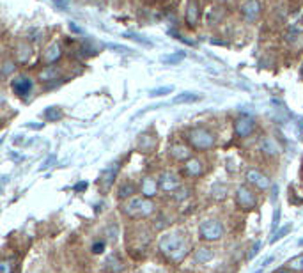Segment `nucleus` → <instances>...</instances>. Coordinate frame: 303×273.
<instances>
[{
    "mask_svg": "<svg viewBox=\"0 0 303 273\" xmlns=\"http://www.w3.org/2000/svg\"><path fill=\"white\" fill-rule=\"evenodd\" d=\"M186 20L190 25H195L199 20V4L197 2H188V9H186Z\"/></svg>",
    "mask_w": 303,
    "mask_h": 273,
    "instance_id": "nucleus-16",
    "label": "nucleus"
},
{
    "mask_svg": "<svg viewBox=\"0 0 303 273\" xmlns=\"http://www.w3.org/2000/svg\"><path fill=\"white\" fill-rule=\"evenodd\" d=\"M61 53H62L61 47H59L57 43H51L50 47L45 50V60H47V62H55V60L61 57Z\"/></svg>",
    "mask_w": 303,
    "mask_h": 273,
    "instance_id": "nucleus-15",
    "label": "nucleus"
},
{
    "mask_svg": "<svg viewBox=\"0 0 303 273\" xmlns=\"http://www.w3.org/2000/svg\"><path fill=\"white\" fill-rule=\"evenodd\" d=\"M154 142H156V140H154L153 137H149V135H140L139 148L142 149V151H151L153 146H154Z\"/></svg>",
    "mask_w": 303,
    "mask_h": 273,
    "instance_id": "nucleus-19",
    "label": "nucleus"
},
{
    "mask_svg": "<svg viewBox=\"0 0 303 273\" xmlns=\"http://www.w3.org/2000/svg\"><path fill=\"white\" fill-rule=\"evenodd\" d=\"M57 76H59V71L55 68H48L41 73V80H57Z\"/></svg>",
    "mask_w": 303,
    "mask_h": 273,
    "instance_id": "nucleus-26",
    "label": "nucleus"
},
{
    "mask_svg": "<svg viewBox=\"0 0 303 273\" xmlns=\"http://www.w3.org/2000/svg\"><path fill=\"white\" fill-rule=\"evenodd\" d=\"M170 154H172L176 160H185V158L190 156V151H188V148L181 146V144H176V146L170 148Z\"/></svg>",
    "mask_w": 303,
    "mask_h": 273,
    "instance_id": "nucleus-17",
    "label": "nucleus"
},
{
    "mask_svg": "<svg viewBox=\"0 0 303 273\" xmlns=\"http://www.w3.org/2000/svg\"><path fill=\"white\" fill-rule=\"evenodd\" d=\"M247 179L250 185H254L256 188H259V190H268L271 186L270 177L266 176V174H262L261 171H257V169H250V171L247 172Z\"/></svg>",
    "mask_w": 303,
    "mask_h": 273,
    "instance_id": "nucleus-6",
    "label": "nucleus"
},
{
    "mask_svg": "<svg viewBox=\"0 0 303 273\" xmlns=\"http://www.w3.org/2000/svg\"><path fill=\"white\" fill-rule=\"evenodd\" d=\"M133 194H135V188H133V185H128V183H124V185L119 188V197H121V199L131 197Z\"/></svg>",
    "mask_w": 303,
    "mask_h": 273,
    "instance_id": "nucleus-24",
    "label": "nucleus"
},
{
    "mask_svg": "<svg viewBox=\"0 0 303 273\" xmlns=\"http://www.w3.org/2000/svg\"><path fill=\"white\" fill-rule=\"evenodd\" d=\"M70 30H73V32H76V34L82 32V28H80L78 25H75V24H70Z\"/></svg>",
    "mask_w": 303,
    "mask_h": 273,
    "instance_id": "nucleus-38",
    "label": "nucleus"
},
{
    "mask_svg": "<svg viewBox=\"0 0 303 273\" xmlns=\"http://www.w3.org/2000/svg\"><path fill=\"white\" fill-rule=\"evenodd\" d=\"M53 162H55V156H50V158L47 160V162H45L41 167H39V171H47V169H50L51 163H53Z\"/></svg>",
    "mask_w": 303,
    "mask_h": 273,
    "instance_id": "nucleus-33",
    "label": "nucleus"
},
{
    "mask_svg": "<svg viewBox=\"0 0 303 273\" xmlns=\"http://www.w3.org/2000/svg\"><path fill=\"white\" fill-rule=\"evenodd\" d=\"M287 268L293 270V272H303V255H298L287 263Z\"/></svg>",
    "mask_w": 303,
    "mask_h": 273,
    "instance_id": "nucleus-22",
    "label": "nucleus"
},
{
    "mask_svg": "<svg viewBox=\"0 0 303 273\" xmlns=\"http://www.w3.org/2000/svg\"><path fill=\"white\" fill-rule=\"evenodd\" d=\"M174 93V85H163V87H158V89H153L149 93L151 98H162V96H167V94H172Z\"/></svg>",
    "mask_w": 303,
    "mask_h": 273,
    "instance_id": "nucleus-20",
    "label": "nucleus"
},
{
    "mask_svg": "<svg viewBox=\"0 0 303 273\" xmlns=\"http://www.w3.org/2000/svg\"><path fill=\"white\" fill-rule=\"evenodd\" d=\"M241 14L247 22H256L261 14V2L259 0H245L241 4Z\"/></svg>",
    "mask_w": 303,
    "mask_h": 273,
    "instance_id": "nucleus-7",
    "label": "nucleus"
},
{
    "mask_svg": "<svg viewBox=\"0 0 303 273\" xmlns=\"http://www.w3.org/2000/svg\"><path fill=\"white\" fill-rule=\"evenodd\" d=\"M45 119H47V121H59V119H62L61 107H48L47 110H45Z\"/></svg>",
    "mask_w": 303,
    "mask_h": 273,
    "instance_id": "nucleus-18",
    "label": "nucleus"
},
{
    "mask_svg": "<svg viewBox=\"0 0 303 273\" xmlns=\"http://www.w3.org/2000/svg\"><path fill=\"white\" fill-rule=\"evenodd\" d=\"M158 247L168 259H172V261H181L183 257L190 252L186 234H183L181 231L165 232L163 236L160 238Z\"/></svg>",
    "mask_w": 303,
    "mask_h": 273,
    "instance_id": "nucleus-1",
    "label": "nucleus"
},
{
    "mask_svg": "<svg viewBox=\"0 0 303 273\" xmlns=\"http://www.w3.org/2000/svg\"><path fill=\"white\" fill-rule=\"evenodd\" d=\"M185 172L188 176H199L204 172V165L199 158H188L186 163H185Z\"/></svg>",
    "mask_w": 303,
    "mask_h": 273,
    "instance_id": "nucleus-11",
    "label": "nucleus"
},
{
    "mask_svg": "<svg viewBox=\"0 0 303 273\" xmlns=\"http://www.w3.org/2000/svg\"><path fill=\"white\" fill-rule=\"evenodd\" d=\"M262 151L268 154H277V151H279V148L275 146V142L270 139H264L262 140Z\"/></svg>",
    "mask_w": 303,
    "mask_h": 273,
    "instance_id": "nucleus-23",
    "label": "nucleus"
},
{
    "mask_svg": "<svg viewBox=\"0 0 303 273\" xmlns=\"http://www.w3.org/2000/svg\"><path fill=\"white\" fill-rule=\"evenodd\" d=\"M190 142L197 149H210L215 144V135L206 128H195L190 131Z\"/></svg>",
    "mask_w": 303,
    "mask_h": 273,
    "instance_id": "nucleus-4",
    "label": "nucleus"
},
{
    "mask_svg": "<svg viewBox=\"0 0 303 273\" xmlns=\"http://www.w3.org/2000/svg\"><path fill=\"white\" fill-rule=\"evenodd\" d=\"M259 248H261V243H259V241H257L256 245L252 247V250H250V254H248V257H250V259H252L254 255H256L257 252H259Z\"/></svg>",
    "mask_w": 303,
    "mask_h": 273,
    "instance_id": "nucleus-36",
    "label": "nucleus"
},
{
    "mask_svg": "<svg viewBox=\"0 0 303 273\" xmlns=\"http://www.w3.org/2000/svg\"><path fill=\"white\" fill-rule=\"evenodd\" d=\"M201 99H202V94L186 91V93H181V94H177V96H174L172 103L174 105H179V103H195V101H201Z\"/></svg>",
    "mask_w": 303,
    "mask_h": 273,
    "instance_id": "nucleus-13",
    "label": "nucleus"
},
{
    "mask_svg": "<svg viewBox=\"0 0 303 273\" xmlns=\"http://www.w3.org/2000/svg\"><path fill=\"white\" fill-rule=\"evenodd\" d=\"M254 128H256V123H254L252 117L248 116L238 117L236 123H234V131H236L238 137H248L254 131Z\"/></svg>",
    "mask_w": 303,
    "mask_h": 273,
    "instance_id": "nucleus-8",
    "label": "nucleus"
},
{
    "mask_svg": "<svg viewBox=\"0 0 303 273\" xmlns=\"http://www.w3.org/2000/svg\"><path fill=\"white\" fill-rule=\"evenodd\" d=\"M160 186H162V190H165V192H174L176 188H179V185H181V179L174 174V172H170V171H167V172H163L162 176H160Z\"/></svg>",
    "mask_w": 303,
    "mask_h": 273,
    "instance_id": "nucleus-9",
    "label": "nucleus"
},
{
    "mask_svg": "<svg viewBox=\"0 0 303 273\" xmlns=\"http://www.w3.org/2000/svg\"><path fill=\"white\" fill-rule=\"evenodd\" d=\"M20 59L22 60H27L28 57H30V53H32V51H30V47H27V45H23V43H22V45H20Z\"/></svg>",
    "mask_w": 303,
    "mask_h": 273,
    "instance_id": "nucleus-27",
    "label": "nucleus"
},
{
    "mask_svg": "<svg viewBox=\"0 0 303 273\" xmlns=\"http://www.w3.org/2000/svg\"><path fill=\"white\" fill-rule=\"evenodd\" d=\"M154 211V204L151 202L147 197H133L130 199V202L124 206V213L131 218H144L149 217L151 213Z\"/></svg>",
    "mask_w": 303,
    "mask_h": 273,
    "instance_id": "nucleus-2",
    "label": "nucleus"
},
{
    "mask_svg": "<svg viewBox=\"0 0 303 273\" xmlns=\"http://www.w3.org/2000/svg\"><path fill=\"white\" fill-rule=\"evenodd\" d=\"M126 37H130V39H135V41H139V43H144V45H151L147 39H144V37H140V36H137V34H126Z\"/></svg>",
    "mask_w": 303,
    "mask_h": 273,
    "instance_id": "nucleus-31",
    "label": "nucleus"
},
{
    "mask_svg": "<svg viewBox=\"0 0 303 273\" xmlns=\"http://www.w3.org/2000/svg\"><path fill=\"white\" fill-rule=\"evenodd\" d=\"M13 272V261L4 259L0 263V273H11Z\"/></svg>",
    "mask_w": 303,
    "mask_h": 273,
    "instance_id": "nucleus-29",
    "label": "nucleus"
},
{
    "mask_svg": "<svg viewBox=\"0 0 303 273\" xmlns=\"http://www.w3.org/2000/svg\"><path fill=\"white\" fill-rule=\"evenodd\" d=\"M291 231V225H285L284 229H280V231H277L275 232V236L271 238V243H275V241H279V240H282V238L285 236V234H287V232Z\"/></svg>",
    "mask_w": 303,
    "mask_h": 273,
    "instance_id": "nucleus-28",
    "label": "nucleus"
},
{
    "mask_svg": "<svg viewBox=\"0 0 303 273\" xmlns=\"http://www.w3.org/2000/svg\"><path fill=\"white\" fill-rule=\"evenodd\" d=\"M185 57H186V53H185V51H177V53H172V55H165L162 60H163L165 64H179V62H181Z\"/></svg>",
    "mask_w": 303,
    "mask_h": 273,
    "instance_id": "nucleus-21",
    "label": "nucleus"
},
{
    "mask_svg": "<svg viewBox=\"0 0 303 273\" xmlns=\"http://www.w3.org/2000/svg\"><path fill=\"white\" fill-rule=\"evenodd\" d=\"M103 248H105V243H103V241H99V243H94V245H93V252H94V254H101Z\"/></svg>",
    "mask_w": 303,
    "mask_h": 273,
    "instance_id": "nucleus-35",
    "label": "nucleus"
},
{
    "mask_svg": "<svg viewBox=\"0 0 303 273\" xmlns=\"http://www.w3.org/2000/svg\"><path fill=\"white\" fill-rule=\"evenodd\" d=\"M142 195L144 197H147V199H151V197H154L156 195V192H158V183H156V179H153V177H145L144 181H142Z\"/></svg>",
    "mask_w": 303,
    "mask_h": 273,
    "instance_id": "nucleus-12",
    "label": "nucleus"
},
{
    "mask_svg": "<svg viewBox=\"0 0 303 273\" xmlns=\"http://www.w3.org/2000/svg\"><path fill=\"white\" fill-rule=\"evenodd\" d=\"M213 257H215V254H213V250L208 248V247H201V248L195 250V259H197V263L206 264L208 261L213 259Z\"/></svg>",
    "mask_w": 303,
    "mask_h": 273,
    "instance_id": "nucleus-14",
    "label": "nucleus"
},
{
    "mask_svg": "<svg viewBox=\"0 0 303 273\" xmlns=\"http://www.w3.org/2000/svg\"><path fill=\"white\" fill-rule=\"evenodd\" d=\"M273 261H275V255H268V257H264V259L261 261V264H259V268H257L256 272H252V273H264L266 268H268Z\"/></svg>",
    "mask_w": 303,
    "mask_h": 273,
    "instance_id": "nucleus-25",
    "label": "nucleus"
},
{
    "mask_svg": "<svg viewBox=\"0 0 303 273\" xmlns=\"http://www.w3.org/2000/svg\"><path fill=\"white\" fill-rule=\"evenodd\" d=\"M13 91L14 94L18 96H28L30 91H32V80L27 78V76H18V78L13 80Z\"/></svg>",
    "mask_w": 303,
    "mask_h": 273,
    "instance_id": "nucleus-10",
    "label": "nucleus"
},
{
    "mask_svg": "<svg viewBox=\"0 0 303 273\" xmlns=\"http://www.w3.org/2000/svg\"><path fill=\"white\" fill-rule=\"evenodd\" d=\"M199 234L204 241H218L224 236V225L218 220H204L199 227Z\"/></svg>",
    "mask_w": 303,
    "mask_h": 273,
    "instance_id": "nucleus-3",
    "label": "nucleus"
},
{
    "mask_svg": "<svg viewBox=\"0 0 303 273\" xmlns=\"http://www.w3.org/2000/svg\"><path fill=\"white\" fill-rule=\"evenodd\" d=\"M236 202H238L243 209H252V208H256L257 197L248 186H239L238 190H236Z\"/></svg>",
    "mask_w": 303,
    "mask_h": 273,
    "instance_id": "nucleus-5",
    "label": "nucleus"
},
{
    "mask_svg": "<svg viewBox=\"0 0 303 273\" xmlns=\"http://www.w3.org/2000/svg\"><path fill=\"white\" fill-rule=\"evenodd\" d=\"M279 218H280V209L277 208V209H275V215H273V222H271V227H273V231H275L277 227H279Z\"/></svg>",
    "mask_w": 303,
    "mask_h": 273,
    "instance_id": "nucleus-34",
    "label": "nucleus"
},
{
    "mask_svg": "<svg viewBox=\"0 0 303 273\" xmlns=\"http://www.w3.org/2000/svg\"><path fill=\"white\" fill-rule=\"evenodd\" d=\"M108 48L110 50H117L119 53H130V48H124V47H119V45H108Z\"/></svg>",
    "mask_w": 303,
    "mask_h": 273,
    "instance_id": "nucleus-30",
    "label": "nucleus"
},
{
    "mask_svg": "<svg viewBox=\"0 0 303 273\" xmlns=\"http://www.w3.org/2000/svg\"><path fill=\"white\" fill-rule=\"evenodd\" d=\"M13 70H14V64H13V62H9V60H7V62H5V64H4V70H2V73H4V76H7V74H9Z\"/></svg>",
    "mask_w": 303,
    "mask_h": 273,
    "instance_id": "nucleus-32",
    "label": "nucleus"
},
{
    "mask_svg": "<svg viewBox=\"0 0 303 273\" xmlns=\"http://www.w3.org/2000/svg\"><path fill=\"white\" fill-rule=\"evenodd\" d=\"M87 188V183H78V185L75 186V190L76 192H80V190H85Z\"/></svg>",
    "mask_w": 303,
    "mask_h": 273,
    "instance_id": "nucleus-39",
    "label": "nucleus"
},
{
    "mask_svg": "<svg viewBox=\"0 0 303 273\" xmlns=\"http://www.w3.org/2000/svg\"><path fill=\"white\" fill-rule=\"evenodd\" d=\"M51 2H53L57 7H61V9H66V7H68V0H51Z\"/></svg>",
    "mask_w": 303,
    "mask_h": 273,
    "instance_id": "nucleus-37",
    "label": "nucleus"
}]
</instances>
